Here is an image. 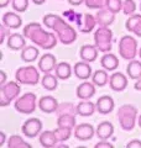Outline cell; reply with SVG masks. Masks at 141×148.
Segmentation results:
<instances>
[{"mask_svg":"<svg viewBox=\"0 0 141 148\" xmlns=\"http://www.w3.org/2000/svg\"><path fill=\"white\" fill-rule=\"evenodd\" d=\"M56 66H57V59L53 54L51 53H45L41 56L40 61H39V69L42 73H51L55 71Z\"/></svg>","mask_w":141,"mask_h":148,"instance_id":"12","label":"cell"},{"mask_svg":"<svg viewBox=\"0 0 141 148\" xmlns=\"http://www.w3.org/2000/svg\"><path fill=\"white\" fill-rule=\"evenodd\" d=\"M57 125L58 126H66V127L74 128L77 126L76 125V115H72V114L61 115V116H58V119H57Z\"/></svg>","mask_w":141,"mask_h":148,"instance_id":"33","label":"cell"},{"mask_svg":"<svg viewBox=\"0 0 141 148\" xmlns=\"http://www.w3.org/2000/svg\"><path fill=\"white\" fill-rule=\"evenodd\" d=\"M41 85L48 91H53L58 86V78L51 73H45V75L41 79Z\"/></svg>","mask_w":141,"mask_h":148,"instance_id":"29","label":"cell"},{"mask_svg":"<svg viewBox=\"0 0 141 148\" xmlns=\"http://www.w3.org/2000/svg\"><path fill=\"white\" fill-rule=\"evenodd\" d=\"M24 36L30 40L32 43L39 46L42 49H52L57 45V37L52 32H48L42 29V26L37 22H30L24 27Z\"/></svg>","mask_w":141,"mask_h":148,"instance_id":"2","label":"cell"},{"mask_svg":"<svg viewBox=\"0 0 141 148\" xmlns=\"http://www.w3.org/2000/svg\"><path fill=\"white\" fill-rule=\"evenodd\" d=\"M39 54H40V52H39V48L37 47H35V46H26L25 48L21 49L20 57L24 62L32 63L39 58Z\"/></svg>","mask_w":141,"mask_h":148,"instance_id":"26","label":"cell"},{"mask_svg":"<svg viewBox=\"0 0 141 148\" xmlns=\"http://www.w3.org/2000/svg\"><path fill=\"white\" fill-rule=\"evenodd\" d=\"M0 77H1V80H0V85L5 84L6 83V73L4 71H0Z\"/></svg>","mask_w":141,"mask_h":148,"instance_id":"45","label":"cell"},{"mask_svg":"<svg viewBox=\"0 0 141 148\" xmlns=\"http://www.w3.org/2000/svg\"><path fill=\"white\" fill-rule=\"evenodd\" d=\"M94 147L95 148H113L114 146H113L108 140H100V142H98Z\"/></svg>","mask_w":141,"mask_h":148,"instance_id":"42","label":"cell"},{"mask_svg":"<svg viewBox=\"0 0 141 148\" xmlns=\"http://www.w3.org/2000/svg\"><path fill=\"white\" fill-rule=\"evenodd\" d=\"M136 9H138V6H136V3L134 1V0H124L123 3V12L125 14V15H134Z\"/></svg>","mask_w":141,"mask_h":148,"instance_id":"38","label":"cell"},{"mask_svg":"<svg viewBox=\"0 0 141 148\" xmlns=\"http://www.w3.org/2000/svg\"><path fill=\"white\" fill-rule=\"evenodd\" d=\"M3 25L8 29H19L22 25V18L16 12H5L3 15Z\"/></svg>","mask_w":141,"mask_h":148,"instance_id":"21","label":"cell"},{"mask_svg":"<svg viewBox=\"0 0 141 148\" xmlns=\"http://www.w3.org/2000/svg\"><path fill=\"white\" fill-rule=\"evenodd\" d=\"M125 29L131 34L141 37V15H131L125 22Z\"/></svg>","mask_w":141,"mask_h":148,"instance_id":"20","label":"cell"},{"mask_svg":"<svg viewBox=\"0 0 141 148\" xmlns=\"http://www.w3.org/2000/svg\"><path fill=\"white\" fill-rule=\"evenodd\" d=\"M95 18H97V22L99 26H106L109 27L113 22L115 21V14L111 12L109 9H100L98 10V12L95 14Z\"/></svg>","mask_w":141,"mask_h":148,"instance_id":"18","label":"cell"},{"mask_svg":"<svg viewBox=\"0 0 141 148\" xmlns=\"http://www.w3.org/2000/svg\"><path fill=\"white\" fill-rule=\"evenodd\" d=\"M95 106H97V111L102 115H108L110 114L113 110H114V100H113L111 96L109 95H103L100 96L99 99L97 100L95 103Z\"/></svg>","mask_w":141,"mask_h":148,"instance_id":"14","label":"cell"},{"mask_svg":"<svg viewBox=\"0 0 141 148\" xmlns=\"http://www.w3.org/2000/svg\"><path fill=\"white\" fill-rule=\"evenodd\" d=\"M140 11H141V0H140Z\"/></svg>","mask_w":141,"mask_h":148,"instance_id":"53","label":"cell"},{"mask_svg":"<svg viewBox=\"0 0 141 148\" xmlns=\"http://www.w3.org/2000/svg\"><path fill=\"white\" fill-rule=\"evenodd\" d=\"M15 80L20 84L36 85L40 82V72L34 66L20 67L15 73Z\"/></svg>","mask_w":141,"mask_h":148,"instance_id":"5","label":"cell"},{"mask_svg":"<svg viewBox=\"0 0 141 148\" xmlns=\"http://www.w3.org/2000/svg\"><path fill=\"white\" fill-rule=\"evenodd\" d=\"M44 25L47 29H51L57 35L59 42L62 45H72L77 40V32L69 24H67L61 16L55 14H47L44 17Z\"/></svg>","mask_w":141,"mask_h":148,"instance_id":"1","label":"cell"},{"mask_svg":"<svg viewBox=\"0 0 141 148\" xmlns=\"http://www.w3.org/2000/svg\"><path fill=\"white\" fill-rule=\"evenodd\" d=\"M86 1V0H68L69 5H73V6H78V5H82V4Z\"/></svg>","mask_w":141,"mask_h":148,"instance_id":"44","label":"cell"},{"mask_svg":"<svg viewBox=\"0 0 141 148\" xmlns=\"http://www.w3.org/2000/svg\"><path fill=\"white\" fill-rule=\"evenodd\" d=\"M73 72H74V74H76V77L78 78V79H82V80H87L93 75L92 74V67L89 66V63L86 62V61L77 62L76 64H74Z\"/></svg>","mask_w":141,"mask_h":148,"instance_id":"19","label":"cell"},{"mask_svg":"<svg viewBox=\"0 0 141 148\" xmlns=\"http://www.w3.org/2000/svg\"><path fill=\"white\" fill-rule=\"evenodd\" d=\"M138 123H139V126L141 127V114H140V116H139V121H138Z\"/></svg>","mask_w":141,"mask_h":148,"instance_id":"51","label":"cell"},{"mask_svg":"<svg viewBox=\"0 0 141 148\" xmlns=\"http://www.w3.org/2000/svg\"><path fill=\"white\" fill-rule=\"evenodd\" d=\"M95 110H97V106L92 101L84 100L77 105V114L81 115V116H92Z\"/></svg>","mask_w":141,"mask_h":148,"instance_id":"30","label":"cell"},{"mask_svg":"<svg viewBox=\"0 0 141 148\" xmlns=\"http://www.w3.org/2000/svg\"><path fill=\"white\" fill-rule=\"evenodd\" d=\"M123 0H106V9H109L111 12L118 14L123 11Z\"/></svg>","mask_w":141,"mask_h":148,"instance_id":"36","label":"cell"},{"mask_svg":"<svg viewBox=\"0 0 141 148\" xmlns=\"http://www.w3.org/2000/svg\"><path fill=\"white\" fill-rule=\"evenodd\" d=\"M126 148H141V141L140 140H133V141H130L128 145H126Z\"/></svg>","mask_w":141,"mask_h":148,"instance_id":"43","label":"cell"},{"mask_svg":"<svg viewBox=\"0 0 141 148\" xmlns=\"http://www.w3.org/2000/svg\"><path fill=\"white\" fill-rule=\"evenodd\" d=\"M134 89H135V90L141 91V78H140V79L136 80V83L134 84Z\"/></svg>","mask_w":141,"mask_h":148,"instance_id":"47","label":"cell"},{"mask_svg":"<svg viewBox=\"0 0 141 148\" xmlns=\"http://www.w3.org/2000/svg\"><path fill=\"white\" fill-rule=\"evenodd\" d=\"M114 133V126L109 121H104L98 125V127L95 130V135L98 136L99 140H109Z\"/></svg>","mask_w":141,"mask_h":148,"instance_id":"23","label":"cell"},{"mask_svg":"<svg viewBox=\"0 0 141 148\" xmlns=\"http://www.w3.org/2000/svg\"><path fill=\"white\" fill-rule=\"evenodd\" d=\"M100 64L102 67L108 72H113L119 67V59L115 54H111L109 52H106L103 57L100 58Z\"/></svg>","mask_w":141,"mask_h":148,"instance_id":"24","label":"cell"},{"mask_svg":"<svg viewBox=\"0 0 141 148\" xmlns=\"http://www.w3.org/2000/svg\"><path fill=\"white\" fill-rule=\"evenodd\" d=\"M97 24L98 22H97L95 16H93L92 14H83V21L78 30H79V32H82V34H91Z\"/></svg>","mask_w":141,"mask_h":148,"instance_id":"25","label":"cell"},{"mask_svg":"<svg viewBox=\"0 0 141 148\" xmlns=\"http://www.w3.org/2000/svg\"><path fill=\"white\" fill-rule=\"evenodd\" d=\"M98 52H99V49L97 48L95 45H83L81 49H79V56H81L82 61L92 63L94 61H97Z\"/></svg>","mask_w":141,"mask_h":148,"instance_id":"16","label":"cell"},{"mask_svg":"<svg viewBox=\"0 0 141 148\" xmlns=\"http://www.w3.org/2000/svg\"><path fill=\"white\" fill-rule=\"evenodd\" d=\"M88 9H94V10H100L106 6V0H86L84 1Z\"/></svg>","mask_w":141,"mask_h":148,"instance_id":"39","label":"cell"},{"mask_svg":"<svg viewBox=\"0 0 141 148\" xmlns=\"http://www.w3.org/2000/svg\"><path fill=\"white\" fill-rule=\"evenodd\" d=\"M32 3L35 4V5H42V4L46 3V0H31Z\"/></svg>","mask_w":141,"mask_h":148,"instance_id":"49","label":"cell"},{"mask_svg":"<svg viewBox=\"0 0 141 148\" xmlns=\"http://www.w3.org/2000/svg\"><path fill=\"white\" fill-rule=\"evenodd\" d=\"M11 6L16 12H25L29 8V0H11Z\"/></svg>","mask_w":141,"mask_h":148,"instance_id":"37","label":"cell"},{"mask_svg":"<svg viewBox=\"0 0 141 148\" xmlns=\"http://www.w3.org/2000/svg\"><path fill=\"white\" fill-rule=\"evenodd\" d=\"M40 145L45 148H53L57 146L58 140L56 137L55 131H44L40 133Z\"/></svg>","mask_w":141,"mask_h":148,"instance_id":"22","label":"cell"},{"mask_svg":"<svg viewBox=\"0 0 141 148\" xmlns=\"http://www.w3.org/2000/svg\"><path fill=\"white\" fill-rule=\"evenodd\" d=\"M21 91L19 82H9L0 86V106H8L9 104L17 99Z\"/></svg>","mask_w":141,"mask_h":148,"instance_id":"8","label":"cell"},{"mask_svg":"<svg viewBox=\"0 0 141 148\" xmlns=\"http://www.w3.org/2000/svg\"><path fill=\"white\" fill-rule=\"evenodd\" d=\"M8 148H31V145L27 143L22 137L12 135L8 140Z\"/></svg>","mask_w":141,"mask_h":148,"instance_id":"32","label":"cell"},{"mask_svg":"<svg viewBox=\"0 0 141 148\" xmlns=\"http://www.w3.org/2000/svg\"><path fill=\"white\" fill-rule=\"evenodd\" d=\"M5 140H6V136L4 132H0V147L4 146V143H5Z\"/></svg>","mask_w":141,"mask_h":148,"instance_id":"46","label":"cell"},{"mask_svg":"<svg viewBox=\"0 0 141 148\" xmlns=\"http://www.w3.org/2000/svg\"><path fill=\"white\" fill-rule=\"evenodd\" d=\"M0 43H4L6 41V38L10 36V29H8L5 25L0 26Z\"/></svg>","mask_w":141,"mask_h":148,"instance_id":"40","label":"cell"},{"mask_svg":"<svg viewBox=\"0 0 141 148\" xmlns=\"http://www.w3.org/2000/svg\"><path fill=\"white\" fill-rule=\"evenodd\" d=\"M109 86L114 91H124L128 86V78H126L125 74L120 72L113 73L109 78Z\"/></svg>","mask_w":141,"mask_h":148,"instance_id":"11","label":"cell"},{"mask_svg":"<svg viewBox=\"0 0 141 148\" xmlns=\"http://www.w3.org/2000/svg\"><path fill=\"white\" fill-rule=\"evenodd\" d=\"M139 57H140V58H141V48H140V49H139Z\"/></svg>","mask_w":141,"mask_h":148,"instance_id":"52","label":"cell"},{"mask_svg":"<svg viewBox=\"0 0 141 148\" xmlns=\"http://www.w3.org/2000/svg\"><path fill=\"white\" fill-rule=\"evenodd\" d=\"M26 37L20 34H10V36L6 40V46L9 49L12 51H20L26 47Z\"/></svg>","mask_w":141,"mask_h":148,"instance_id":"17","label":"cell"},{"mask_svg":"<svg viewBox=\"0 0 141 148\" xmlns=\"http://www.w3.org/2000/svg\"><path fill=\"white\" fill-rule=\"evenodd\" d=\"M119 54L126 61L135 59V57L138 56V41L135 37L130 35L121 37L119 41Z\"/></svg>","mask_w":141,"mask_h":148,"instance_id":"7","label":"cell"},{"mask_svg":"<svg viewBox=\"0 0 141 148\" xmlns=\"http://www.w3.org/2000/svg\"><path fill=\"white\" fill-rule=\"evenodd\" d=\"M55 74L61 80H67L72 75V68L67 62H59L55 68Z\"/></svg>","mask_w":141,"mask_h":148,"instance_id":"27","label":"cell"},{"mask_svg":"<svg viewBox=\"0 0 141 148\" xmlns=\"http://www.w3.org/2000/svg\"><path fill=\"white\" fill-rule=\"evenodd\" d=\"M41 130H42V121L36 117H31L26 120L25 123L21 126V132L24 133V136L29 138L37 137L41 133Z\"/></svg>","mask_w":141,"mask_h":148,"instance_id":"9","label":"cell"},{"mask_svg":"<svg viewBox=\"0 0 141 148\" xmlns=\"http://www.w3.org/2000/svg\"><path fill=\"white\" fill-rule=\"evenodd\" d=\"M39 106L37 103V96L34 92H26L20 98H17L14 104V108L17 112L24 114V115H29V114H34L36 108Z\"/></svg>","mask_w":141,"mask_h":148,"instance_id":"6","label":"cell"},{"mask_svg":"<svg viewBox=\"0 0 141 148\" xmlns=\"http://www.w3.org/2000/svg\"><path fill=\"white\" fill-rule=\"evenodd\" d=\"M76 94H77V98L82 99V100H89L94 96L95 94V84L92 82H83L82 84H79L77 90H76Z\"/></svg>","mask_w":141,"mask_h":148,"instance_id":"15","label":"cell"},{"mask_svg":"<svg viewBox=\"0 0 141 148\" xmlns=\"http://www.w3.org/2000/svg\"><path fill=\"white\" fill-rule=\"evenodd\" d=\"M109 78L110 77L108 74V71H105V69H98L92 75V82L97 86H104L109 82Z\"/></svg>","mask_w":141,"mask_h":148,"instance_id":"31","label":"cell"},{"mask_svg":"<svg viewBox=\"0 0 141 148\" xmlns=\"http://www.w3.org/2000/svg\"><path fill=\"white\" fill-rule=\"evenodd\" d=\"M118 120H119L120 127L124 131H131L134 130L136 125V120H138V109L130 104L121 105L118 109Z\"/></svg>","mask_w":141,"mask_h":148,"instance_id":"3","label":"cell"},{"mask_svg":"<svg viewBox=\"0 0 141 148\" xmlns=\"http://www.w3.org/2000/svg\"><path fill=\"white\" fill-rule=\"evenodd\" d=\"M57 116H61V115H66V114H72L76 115L77 114V106H74L72 103H62L58 105V109L56 111Z\"/></svg>","mask_w":141,"mask_h":148,"instance_id":"35","label":"cell"},{"mask_svg":"<svg viewBox=\"0 0 141 148\" xmlns=\"http://www.w3.org/2000/svg\"><path fill=\"white\" fill-rule=\"evenodd\" d=\"M58 101L53 96H42L39 100V109L45 114H53L58 109Z\"/></svg>","mask_w":141,"mask_h":148,"instance_id":"13","label":"cell"},{"mask_svg":"<svg viewBox=\"0 0 141 148\" xmlns=\"http://www.w3.org/2000/svg\"><path fill=\"white\" fill-rule=\"evenodd\" d=\"M72 130L73 128L66 127V126H58L56 130H53L55 133H56V137H57V140H58V143L68 141L70 138V136H72Z\"/></svg>","mask_w":141,"mask_h":148,"instance_id":"34","label":"cell"},{"mask_svg":"<svg viewBox=\"0 0 141 148\" xmlns=\"http://www.w3.org/2000/svg\"><path fill=\"white\" fill-rule=\"evenodd\" d=\"M126 73L130 79L138 80L141 78V62L136 61V59H131L129 62L128 67H126Z\"/></svg>","mask_w":141,"mask_h":148,"instance_id":"28","label":"cell"},{"mask_svg":"<svg viewBox=\"0 0 141 148\" xmlns=\"http://www.w3.org/2000/svg\"><path fill=\"white\" fill-rule=\"evenodd\" d=\"M94 133H95V131H94V127L91 123H81V125H78V126L74 127L73 135L77 140L86 142V141L92 140Z\"/></svg>","mask_w":141,"mask_h":148,"instance_id":"10","label":"cell"},{"mask_svg":"<svg viewBox=\"0 0 141 148\" xmlns=\"http://www.w3.org/2000/svg\"><path fill=\"white\" fill-rule=\"evenodd\" d=\"M10 3V0H0V8H6Z\"/></svg>","mask_w":141,"mask_h":148,"instance_id":"48","label":"cell"},{"mask_svg":"<svg viewBox=\"0 0 141 148\" xmlns=\"http://www.w3.org/2000/svg\"><path fill=\"white\" fill-rule=\"evenodd\" d=\"M94 45L99 52H110L113 47V32L109 27L99 26V29L94 32Z\"/></svg>","mask_w":141,"mask_h":148,"instance_id":"4","label":"cell"},{"mask_svg":"<svg viewBox=\"0 0 141 148\" xmlns=\"http://www.w3.org/2000/svg\"><path fill=\"white\" fill-rule=\"evenodd\" d=\"M56 147H57V148H67L68 146H66V145H61V142H59V145H57Z\"/></svg>","mask_w":141,"mask_h":148,"instance_id":"50","label":"cell"},{"mask_svg":"<svg viewBox=\"0 0 141 148\" xmlns=\"http://www.w3.org/2000/svg\"><path fill=\"white\" fill-rule=\"evenodd\" d=\"M63 15L68 18L69 22H76V18H77V12H74L73 10L64 11V12H63Z\"/></svg>","mask_w":141,"mask_h":148,"instance_id":"41","label":"cell"}]
</instances>
